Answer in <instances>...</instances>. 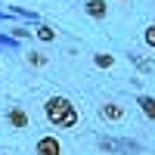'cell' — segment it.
Returning <instances> with one entry per match:
<instances>
[{"mask_svg":"<svg viewBox=\"0 0 155 155\" xmlns=\"http://www.w3.org/2000/svg\"><path fill=\"white\" fill-rule=\"evenodd\" d=\"M44 115L47 121L59 127V130H71V127H78V109L71 106L68 96H50L44 102Z\"/></svg>","mask_w":155,"mask_h":155,"instance_id":"obj_1","label":"cell"},{"mask_svg":"<svg viewBox=\"0 0 155 155\" xmlns=\"http://www.w3.org/2000/svg\"><path fill=\"white\" fill-rule=\"evenodd\" d=\"M37 155H62V143H59V140L56 137H41V140H37Z\"/></svg>","mask_w":155,"mask_h":155,"instance_id":"obj_2","label":"cell"},{"mask_svg":"<svg viewBox=\"0 0 155 155\" xmlns=\"http://www.w3.org/2000/svg\"><path fill=\"white\" fill-rule=\"evenodd\" d=\"M6 121L16 127V130H25L28 127V112H25L22 106H9V112H6Z\"/></svg>","mask_w":155,"mask_h":155,"instance_id":"obj_3","label":"cell"},{"mask_svg":"<svg viewBox=\"0 0 155 155\" xmlns=\"http://www.w3.org/2000/svg\"><path fill=\"white\" fill-rule=\"evenodd\" d=\"M99 118L102 121H121L124 118V109L115 106V102H102V106H99Z\"/></svg>","mask_w":155,"mask_h":155,"instance_id":"obj_4","label":"cell"},{"mask_svg":"<svg viewBox=\"0 0 155 155\" xmlns=\"http://www.w3.org/2000/svg\"><path fill=\"white\" fill-rule=\"evenodd\" d=\"M84 9H87V16H90V19H106L109 3H106V0H87Z\"/></svg>","mask_w":155,"mask_h":155,"instance_id":"obj_5","label":"cell"},{"mask_svg":"<svg viewBox=\"0 0 155 155\" xmlns=\"http://www.w3.org/2000/svg\"><path fill=\"white\" fill-rule=\"evenodd\" d=\"M137 106L143 109V115L149 121H155V96H137Z\"/></svg>","mask_w":155,"mask_h":155,"instance_id":"obj_6","label":"cell"},{"mask_svg":"<svg viewBox=\"0 0 155 155\" xmlns=\"http://www.w3.org/2000/svg\"><path fill=\"white\" fill-rule=\"evenodd\" d=\"M34 34L41 37V41H47V44H50V41H56V31L50 28V25H37V31H34Z\"/></svg>","mask_w":155,"mask_h":155,"instance_id":"obj_7","label":"cell"},{"mask_svg":"<svg viewBox=\"0 0 155 155\" xmlns=\"http://www.w3.org/2000/svg\"><path fill=\"white\" fill-rule=\"evenodd\" d=\"M28 65L44 68V65H47V56H44V53H37V50H31V53H28Z\"/></svg>","mask_w":155,"mask_h":155,"instance_id":"obj_8","label":"cell"},{"mask_svg":"<svg viewBox=\"0 0 155 155\" xmlns=\"http://www.w3.org/2000/svg\"><path fill=\"white\" fill-rule=\"evenodd\" d=\"M93 62H96L99 68H112V65H115V56H109V53H96Z\"/></svg>","mask_w":155,"mask_h":155,"instance_id":"obj_9","label":"cell"},{"mask_svg":"<svg viewBox=\"0 0 155 155\" xmlns=\"http://www.w3.org/2000/svg\"><path fill=\"white\" fill-rule=\"evenodd\" d=\"M143 41H146V47H152V50H155V25H149V28L143 31Z\"/></svg>","mask_w":155,"mask_h":155,"instance_id":"obj_10","label":"cell"},{"mask_svg":"<svg viewBox=\"0 0 155 155\" xmlns=\"http://www.w3.org/2000/svg\"><path fill=\"white\" fill-rule=\"evenodd\" d=\"M99 146H102V149H106V152H109V149H112V152H115V149H118V146H121V143H115V140H102V143H99Z\"/></svg>","mask_w":155,"mask_h":155,"instance_id":"obj_11","label":"cell"},{"mask_svg":"<svg viewBox=\"0 0 155 155\" xmlns=\"http://www.w3.org/2000/svg\"><path fill=\"white\" fill-rule=\"evenodd\" d=\"M118 3H124V0H118Z\"/></svg>","mask_w":155,"mask_h":155,"instance_id":"obj_12","label":"cell"}]
</instances>
